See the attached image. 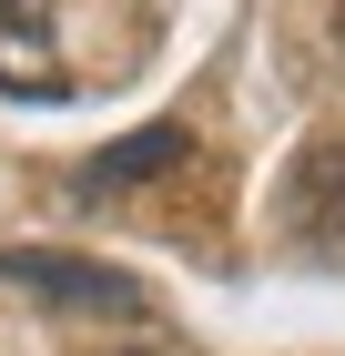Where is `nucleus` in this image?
Returning a JSON list of instances; mask_svg holds the SVG:
<instances>
[{"instance_id": "nucleus-1", "label": "nucleus", "mask_w": 345, "mask_h": 356, "mask_svg": "<svg viewBox=\"0 0 345 356\" xmlns=\"http://www.w3.org/2000/svg\"><path fill=\"white\" fill-rule=\"evenodd\" d=\"M0 285L21 296H51L71 316H142V285L102 254H61V245H0Z\"/></svg>"}, {"instance_id": "nucleus-2", "label": "nucleus", "mask_w": 345, "mask_h": 356, "mask_svg": "<svg viewBox=\"0 0 345 356\" xmlns=\"http://www.w3.org/2000/svg\"><path fill=\"white\" fill-rule=\"evenodd\" d=\"M285 245L305 254V265H345V133L305 143L285 163Z\"/></svg>"}, {"instance_id": "nucleus-3", "label": "nucleus", "mask_w": 345, "mask_h": 356, "mask_svg": "<svg viewBox=\"0 0 345 356\" xmlns=\"http://www.w3.org/2000/svg\"><path fill=\"white\" fill-rule=\"evenodd\" d=\"M183 163H193V133H183V122H142V133L102 143V153L71 173V193H81V204H122L133 184H162V173H183Z\"/></svg>"}, {"instance_id": "nucleus-4", "label": "nucleus", "mask_w": 345, "mask_h": 356, "mask_svg": "<svg viewBox=\"0 0 345 356\" xmlns=\"http://www.w3.org/2000/svg\"><path fill=\"white\" fill-rule=\"evenodd\" d=\"M0 92H61L51 0H0Z\"/></svg>"}, {"instance_id": "nucleus-5", "label": "nucleus", "mask_w": 345, "mask_h": 356, "mask_svg": "<svg viewBox=\"0 0 345 356\" xmlns=\"http://www.w3.org/2000/svg\"><path fill=\"white\" fill-rule=\"evenodd\" d=\"M335 51H345V0H335Z\"/></svg>"}]
</instances>
